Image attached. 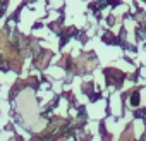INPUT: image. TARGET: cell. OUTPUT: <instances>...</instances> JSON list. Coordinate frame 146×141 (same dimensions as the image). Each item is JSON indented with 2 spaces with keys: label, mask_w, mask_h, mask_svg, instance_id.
I'll use <instances>...</instances> for the list:
<instances>
[{
  "label": "cell",
  "mask_w": 146,
  "mask_h": 141,
  "mask_svg": "<svg viewBox=\"0 0 146 141\" xmlns=\"http://www.w3.org/2000/svg\"><path fill=\"white\" fill-rule=\"evenodd\" d=\"M40 57H41V59H40V60H36V65H38V67H43V65L46 64V60H50L52 53H50V52H43Z\"/></svg>",
  "instance_id": "cell-1"
}]
</instances>
